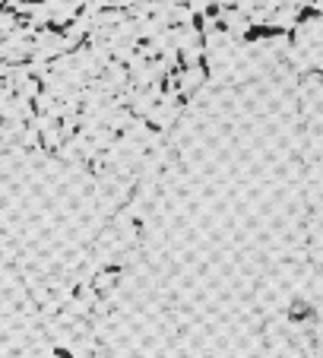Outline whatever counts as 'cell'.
<instances>
[{
	"label": "cell",
	"mask_w": 323,
	"mask_h": 358,
	"mask_svg": "<svg viewBox=\"0 0 323 358\" xmlns=\"http://www.w3.org/2000/svg\"><path fill=\"white\" fill-rule=\"evenodd\" d=\"M115 279H117V270H105V273H99V276H95V289L99 292H105V289H111V285H115Z\"/></svg>",
	"instance_id": "obj_1"
}]
</instances>
